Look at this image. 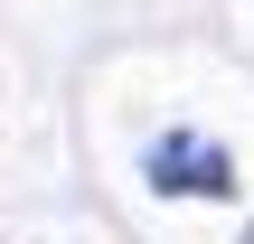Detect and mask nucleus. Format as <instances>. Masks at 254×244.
<instances>
[{
	"label": "nucleus",
	"instance_id": "nucleus-1",
	"mask_svg": "<svg viewBox=\"0 0 254 244\" xmlns=\"http://www.w3.org/2000/svg\"><path fill=\"white\" fill-rule=\"evenodd\" d=\"M141 179H151L160 197H236V160H226V141H207V132H160V141L141 150Z\"/></svg>",
	"mask_w": 254,
	"mask_h": 244
}]
</instances>
